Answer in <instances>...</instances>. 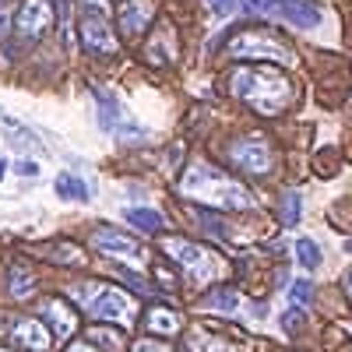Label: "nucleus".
<instances>
[{
  "label": "nucleus",
  "mask_w": 352,
  "mask_h": 352,
  "mask_svg": "<svg viewBox=\"0 0 352 352\" xmlns=\"http://www.w3.org/2000/svg\"><path fill=\"white\" fill-rule=\"evenodd\" d=\"M8 28H11V11H8V8H0V39L8 36Z\"/></svg>",
  "instance_id": "nucleus-29"
},
{
  "label": "nucleus",
  "mask_w": 352,
  "mask_h": 352,
  "mask_svg": "<svg viewBox=\"0 0 352 352\" xmlns=\"http://www.w3.org/2000/svg\"><path fill=\"white\" fill-rule=\"evenodd\" d=\"M162 250L180 264V272H187L190 282L204 285V282H215V275L222 272V257L212 250V247H204V243H194V240H162Z\"/></svg>",
  "instance_id": "nucleus-4"
},
{
  "label": "nucleus",
  "mask_w": 352,
  "mask_h": 352,
  "mask_svg": "<svg viewBox=\"0 0 352 352\" xmlns=\"http://www.w3.org/2000/svg\"><path fill=\"white\" fill-rule=\"evenodd\" d=\"M53 21V8H50V0H21V8H18V36L21 39H39L46 28Z\"/></svg>",
  "instance_id": "nucleus-9"
},
{
  "label": "nucleus",
  "mask_w": 352,
  "mask_h": 352,
  "mask_svg": "<svg viewBox=\"0 0 352 352\" xmlns=\"http://www.w3.org/2000/svg\"><path fill=\"white\" fill-rule=\"evenodd\" d=\"M212 8H215L222 18H229L232 11H240V0H212Z\"/></svg>",
  "instance_id": "nucleus-25"
},
{
  "label": "nucleus",
  "mask_w": 352,
  "mask_h": 352,
  "mask_svg": "<svg viewBox=\"0 0 352 352\" xmlns=\"http://www.w3.org/2000/svg\"><path fill=\"white\" fill-rule=\"evenodd\" d=\"M180 194L194 197L201 204H212V208H229V212H247L254 208V197L243 184L229 180V176L208 162H194L184 180H180Z\"/></svg>",
  "instance_id": "nucleus-1"
},
{
  "label": "nucleus",
  "mask_w": 352,
  "mask_h": 352,
  "mask_svg": "<svg viewBox=\"0 0 352 352\" xmlns=\"http://www.w3.org/2000/svg\"><path fill=\"white\" fill-rule=\"evenodd\" d=\"M144 324H148L152 335H176L184 320H180V314L169 310V307H152L148 314H144Z\"/></svg>",
  "instance_id": "nucleus-13"
},
{
  "label": "nucleus",
  "mask_w": 352,
  "mask_h": 352,
  "mask_svg": "<svg viewBox=\"0 0 352 352\" xmlns=\"http://www.w3.org/2000/svg\"><path fill=\"white\" fill-rule=\"evenodd\" d=\"M303 324H307L303 307H300V310H289V314L282 317V328H285V331H296V328H303Z\"/></svg>",
  "instance_id": "nucleus-24"
},
{
  "label": "nucleus",
  "mask_w": 352,
  "mask_h": 352,
  "mask_svg": "<svg viewBox=\"0 0 352 352\" xmlns=\"http://www.w3.org/2000/svg\"><path fill=\"white\" fill-rule=\"evenodd\" d=\"M39 320L50 324V335H56V338H71L78 331V314H74L71 300H64V296H50L43 303V317Z\"/></svg>",
  "instance_id": "nucleus-10"
},
{
  "label": "nucleus",
  "mask_w": 352,
  "mask_h": 352,
  "mask_svg": "<svg viewBox=\"0 0 352 352\" xmlns=\"http://www.w3.org/2000/svg\"><path fill=\"white\" fill-rule=\"evenodd\" d=\"M148 21H152V0H131L120 14V25H124L127 36H138Z\"/></svg>",
  "instance_id": "nucleus-14"
},
{
  "label": "nucleus",
  "mask_w": 352,
  "mask_h": 352,
  "mask_svg": "<svg viewBox=\"0 0 352 352\" xmlns=\"http://www.w3.org/2000/svg\"><path fill=\"white\" fill-rule=\"evenodd\" d=\"M289 300H292V307H310L314 303V285L310 282H292L289 285Z\"/></svg>",
  "instance_id": "nucleus-23"
},
{
  "label": "nucleus",
  "mask_w": 352,
  "mask_h": 352,
  "mask_svg": "<svg viewBox=\"0 0 352 352\" xmlns=\"http://www.w3.org/2000/svg\"><path fill=\"white\" fill-rule=\"evenodd\" d=\"M232 88V96L243 99L247 106H254L257 113H282L289 102H292V81L272 67V64H264V67H240L236 74H232L229 81Z\"/></svg>",
  "instance_id": "nucleus-2"
},
{
  "label": "nucleus",
  "mask_w": 352,
  "mask_h": 352,
  "mask_svg": "<svg viewBox=\"0 0 352 352\" xmlns=\"http://www.w3.org/2000/svg\"><path fill=\"white\" fill-rule=\"evenodd\" d=\"M96 96V109H99V127L102 131H116V120H120V106H116V99L106 92V88H92Z\"/></svg>",
  "instance_id": "nucleus-16"
},
{
  "label": "nucleus",
  "mask_w": 352,
  "mask_h": 352,
  "mask_svg": "<svg viewBox=\"0 0 352 352\" xmlns=\"http://www.w3.org/2000/svg\"><path fill=\"white\" fill-rule=\"evenodd\" d=\"M236 56H257V60H275V64H296V53H292L278 36H261V32H243L232 39L229 46Z\"/></svg>",
  "instance_id": "nucleus-5"
},
{
  "label": "nucleus",
  "mask_w": 352,
  "mask_h": 352,
  "mask_svg": "<svg viewBox=\"0 0 352 352\" xmlns=\"http://www.w3.org/2000/svg\"><path fill=\"white\" fill-rule=\"evenodd\" d=\"M92 247L99 250V254H109V257H120V261H127V257H141V247H138V240L134 236H127L124 229H116V226H99L96 232H92Z\"/></svg>",
  "instance_id": "nucleus-8"
},
{
  "label": "nucleus",
  "mask_w": 352,
  "mask_h": 352,
  "mask_svg": "<svg viewBox=\"0 0 352 352\" xmlns=\"http://www.w3.org/2000/svg\"><path fill=\"white\" fill-rule=\"evenodd\" d=\"M236 307H240V289H232V285H219L204 296V310H226L229 314Z\"/></svg>",
  "instance_id": "nucleus-17"
},
{
  "label": "nucleus",
  "mask_w": 352,
  "mask_h": 352,
  "mask_svg": "<svg viewBox=\"0 0 352 352\" xmlns=\"http://www.w3.org/2000/svg\"><path fill=\"white\" fill-rule=\"evenodd\" d=\"M81 43L88 53H96V56H109L116 50V36H113V28L102 14L96 11H88L81 14Z\"/></svg>",
  "instance_id": "nucleus-7"
},
{
  "label": "nucleus",
  "mask_w": 352,
  "mask_h": 352,
  "mask_svg": "<svg viewBox=\"0 0 352 352\" xmlns=\"http://www.w3.org/2000/svg\"><path fill=\"white\" fill-rule=\"evenodd\" d=\"M4 169H8V162H4V159H0V180H4Z\"/></svg>",
  "instance_id": "nucleus-30"
},
{
  "label": "nucleus",
  "mask_w": 352,
  "mask_h": 352,
  "mask_svg": "<svg viewBox=\"0 0 352 352\" xmlns=\"http://www.w3.org/2000/svg\"><path fill=\"white\" fill-rule=\"evenodd\" d=\"M250 8L268 11V14H282L296 28H317L320 25V11L314 4H307V0H250Z\"/></svg>",
  "instance_id": "nucleus-6"
},
{
  "label": "nucleus",
  "mask_w": 352,
  "mask_h": 352,
  "mask_svg": "<svg viewBox=\"0 0 352 352\" xmlns=\"http://www.w3.org/2000/svg\"><path fill=\"white\" fill-rule=\"evenodd\" d=\"M282 222L285 226L300 222V194L296 190H285V197H282Z\"/></svg>",
  "instance_id": "nucleus-22"
},
{
  "label": "nucleus",
  "mask_w": 352,
  "mask_h": 352,
  "mask_svg": "<svg viewBox=\"0 0 352 352\" xmlns=\"http://www.w3.org/2000/svg\"><path fill=\"white\" fill-rule=\"evenodd\" d=\"M11 338H14V345H21L25 352H46L50 342H53L50 328L43 324L39 317H18V320H11Z\"/></svg>",
  "instance_id": "nucleus-12"
},
{
  "label": "nucleus",
  "mask_w": 352,
  "mask_h": 352,
  "mask_svg": "<svg viewBox=\"0 0 352 352\" xmlns=\"http://www.w3.org/2000/svg\"><path fill=\"white\" fill-rule=\"evenodd\" d=\"M8 289L14 300H32L36 296V275L25 268V264H11L8 272Z\"/></svg>",
  "instance_id": "nucleus-15"
},
{
  "label": "nucleus",
  "mask_w": 352,
  "mask_h": 352,
  "mask_svg": "<svg viewBox=\"0 0 352 352\" xmlns=\"http://www.w3.org/2000/svg\"><path fill=\"white\" fill-rule=\"evenodd\" d=\"M56 194H60L64 201H85V197H88V187H85L81 176L60 173V176H56Z\"/></svg>",
  "instance_id": "nucleus-18"
},
{
  "label": "nucleus",
  "mask_w": 352,
  "mask_h": 352,
  "mask_svg": "<svg viewBox=\"0 0 352 352\" xmlns=\"http://www.w3.org/2000/svg\"><path fill=\"white\" fill-rule=\"evenodd\" d=\"M67 352H99V349L85 338V342H71V345H67Z\"/></svg>",
  "instance_id": "nucleus-28"
},
{
  "label": "nucleus",
  "mask_w": 352,
  "mask_h": 352,
  "mask_svg": "<svg viewBox=\"0 0 352 352\" xmlns=\"http://www.w3.org/2000/svg\"><path fill=\"white\" fill-rule=\"evenodd\" d=\"M292 250H296V261H300V268H307V272H314V268H320V247L310 240V236H300L296 243H292Z\"/></svg>",
  "instance_id": "nucleus-20"
},
{
  "label": "nucleus",
  "mask_w": 352,
  "mask_h": 352,
  "mask_svg": "<svg viewBox=\"0 0 352 352\" xmlns=\"http://www.w3.org/2000/svg\"><path fill=\"white\" fill-rule=\"evenodd\" d=\"M71 292H74V303H81L96 320H102V324H116V328H134L138 324V300L120 285L78 282Z\"/></svg>",
  "instance_id": "nucleus-3"
},
{
  "label": "nucleus",
  "mask_w": 352,
  "mask_h": 352,
  "mask_svg": "<svg viewBox=\"0 0 352 352\" xmlns=\"http://www.w3.org/2000/svg\"><path fill=\"white\" fill-rule=\"evenodd\" d=\"M232 162H236L243 173L250 176H261L272 169V148L264 141H254V138H243L232 144Z\"/></svg>",
  "instance_id": "nucleus-11"
},
{
  "label": "nucleus",
  "mask_w": 352,
  "mask_h": 352,
  "mask_svg": "<svg viewBox=\"0 0 352 352\" xmlns=\"http://www.w3.org/2000/svg\"><path fill=\"white\" fill-rule=\"evenodd\" d=\"M134 352H169L162 342H152V338H141V342H134Z\"/></svg>",
  "instance_id": "nucleus-26"
},
{
  "label": "nucleus",
  "mask_w": 352,
  "mask_h": 352,
  "mask_svg": "<svg viewBox=\"0 0 352 352\" xmlns=\"http://www.w3.org/2000/svg\"><path fill=\"white\" fill-rule=\"evenodd\" d=\"M88 342L99 345V352H102V349H109V352H120V349H124V338L116 335V331H109L106 324H96L92 331H88Z\"/></svg>",
  "instance_id": "nucleus-21"
},
{
  "label": "nucleus",
  "mask_w": 352,
  "mask_h": 352,
  "mask_svg": "<svg viewBox=\"0 0 352 352\" xmlns=\"http://www.w3.org/2000/svg\"><path fill=\"white\" fill-rule=\"evenodd\" d=\"M124 215H127V222H134V226H138V229H144V232H162V229H166L162 215H159V212H152V208H127Z\"/></svg>",
  "instance_id": "nucleus-19"
},
{
  "label": "nucleus",
  "mask_w": 352,
  "mask_h": 352,
  "mask_svg": "<svg viewBox=\"0 0 352 352\" xmlns=\"http://www.w3.org/2000/svg\"><path fill=\"white\" fill-rule=\"evenodd\" d=\"M0 352H11V349H0Z\"/></svg>",
  "instance_id": "nucleus-31"
},
{
  "label": "nucleus",
  "mask_w": 352,
  "mask_h": 352,
  "mask_svg": "<svg viewBox=\"0 0 352 352\" xmlns=\"http://www.w3.org/2000/svg\"><path fill=\"white\" fill-rule=\"evenodd\" d=\"M197 219H201V226L208 229V232H215V236H222V222H219L215 215H204V212H197Z\"/></svg>",
  "instance_id": "nucleus-27"
}]
</instances>
